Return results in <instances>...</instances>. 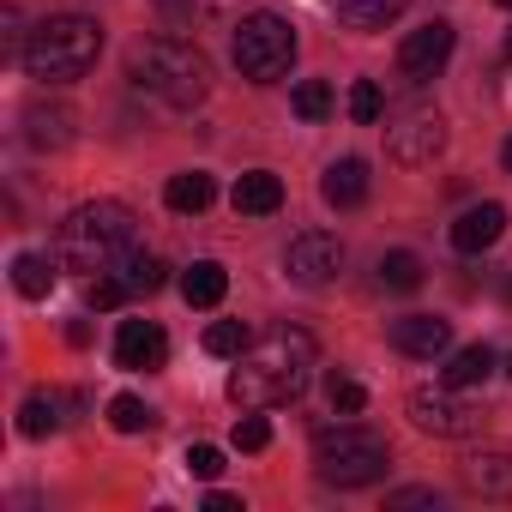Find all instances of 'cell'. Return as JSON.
Wrapping results in <instances>:
<instances>
[{
    "instance_id": "obj_26",
    "label": "cell",
    "mask_w": 512,
    "mask_h": 512,
    "mask_svg": "<svg viewBox=\"0 0 512 512\" xmlns=\"http://www.w3.org/2000/svg\"><path fill=\"white\" fill-rule=\"evenodd\" d=\"M109 422H115V434H145V428L157 422V410H151L145 398L121 392V398H109Z\"/></svg>"
},
{
    "instance_id": "obj_18",
    "label": "cell",
    "mask_w": 512,
    "mask_h": 512,
    "mask_svg": "<svg viewBox=\"0 0 512 512\" xmlns=\"http://www.w3.org/2000/svg\"><path fill=\"white\" fill-rule=\"evenodd\" d=\"M181 296H187V308H217V302L229 296V272H223L217 260H193V266L181 272Z\"/></svg>"
},
{
    "instance_id": "obj_19",
    "label": "cell",
    "mask_w": 512,
    "mask_h": 512,
    "mask_svg": "<svg viewBox=\"0 0 512 512\" xmlns=\"http://www.w3.org/2000/svg\"><path fill=\"white\" fill-rule=\"evenodd\" d=\"M55 272H61L55 253H19V260H13V290H19L25 302H43V296L55 290Z\"/></svg>"
},
{
    "instance_id": "obj_38",
    "label": "cell",
    "mask_w": 512,
    "mask_h": 512,
    "mask_svg": "<svg viewBox=\"0 0 512 512\" xmlns=\"http://www.w3.org/2000/svg\"><path fill=\"white\" fill-rule=\"evenodd\" d=\"M500 163H506V175H512V139H506V145H500Z\"/></svg>"
},
{
    "instance_id": "obj_1",
    "label": "cell",
    "mask_w": 512,
    "mask_h": 512,
    "mask_svg": "<svg viewBox=\"0 0 512 512\" xmlns=\"http://www.w3.org/2000/svg\"><path fill=\"white\" fill-rule=\"evenodd\" d=\"M314 338L302 326H278L266 332L260 344H247L235 356V374H229V398L241 410H278V404H296L314 380Z\"/></svg>"
},
{
    "instance_id": "obj_28",
    "label": "cell",
    "mask_w": 512,
    "mask_h": 512,
    "mask_svg": "<svg viewBox=\"0 0 512 512\" xmlns=\"http://www.w3.org/2000/svg\"><path fill=\"white\" fill-rule=\"evenodd\" d=\"M380 115H386L380 85H374V79H356V85H350V121H356V127H368V121H380Z\"/></svg>"
},
{
    "instance_id": "obj_9",
    "label": "cell",
    "mask_w": 512,
    "mask_h": 512,
    "mask_svg": "<svg viewBox=\"0 0 512 512\" xmlns=\"http://www.w3.org/2000/svg\"><path fill=\"white\" fill-rule=\"evenodd\" d=\"M410 422L422 428V434H440V440H464V434H476L482 428V410H470V404H458L452 398V386L446 392H410Z\"/></svg>"
},
{
    "instance_id": "obj_8",
    "label": "cell",
    "mask_w": 512,
    "mask_h": 512,
    "mask_svg": "<svg viewBox=\"0 0 512 512\" xmlns=\"http://www.w3.org/2000/svg\"><path fill=\"white\" fill-rule=\"evenodd\" d=\"M440 151H446V121H440L434 109H416V115H404L398 127H386V157L404 163V169H422V163H434Z\"/></svg>"
},
{
    "instance_id": "obj_11",
    "label": "cell",
    "mask_w": 512,
    "mask_h": 512,
    "mask_svg": "<svg viewBox=\"0 0 512 512\" xmlns=\"http://www.w3.org/2000/svg\"><path fill=\"white\" fill-rule=\"evenodd\" d=\"M163 362H169L163 326H151V320H121V332H115V368H127V374H157Z\"/></svg>"
},
{
    "instance_id": "obj_40",
    "label": "cell",
    "mask_w": 512,
    "mask_h": 512,
    "mask_svg": "<svg viewBox=\"0 0 512 512\" xmlns=\"http://www.w3.org/2000/svg\"><path fill=\"white\" fill-rule=\"evenodd\" d=\"M500 7H506V13H512V0H500Z\"/></svg>"
},
{
    "instance_id": "obj_34",
    "label": "cell",
    "mask_w": 512,
    "mask_h": 512,
    "mask_svg": "<svg viewBox=\"0 0 512 512\" xmlns=\"http://www.w3.org/2000/svg\"><path fill=\"white\" fill-rule=\"evenodd\" d=\"M392 506H398V512H410V506H440V494H434V488H398Z\"/></svg>"
},
{
    "instance_id": "obj_30",
    "label": "cell",
    "mask_w": 512,
    "mask_h": 512,
    "mask_svg": "<svg viewBox=\"0 0 512 512\" xmlns=\"http://www.w3.org/2000/svg\"><path fill=\"white\" fill-rule=\"evenodd\" d=\"M127 296H133V290H127V284H121L115 272H97V278H91V290H85V302H91L97 314H109V308H121Z\"/></svg>"
},
{
    "instance_id": "obj_5",
    "label": "cell",
    "mask_w": 512,
    "mask_h": 512,
    "mask_svg": "<svg viewBox=\"0 0 512 512\" xmlns=\"http://www.w3.org/2000/svg\"><path fill=\"white\" fill-rule=\"evenodd\" d=\"M386 464H392V452L368 428H320L314 434V476L326 488H368L386 476Z\"/></svg>"
},
{
    "instance_id": "obj_14",
    "label": "cell",
    "mask_w": 512,
    "mask_h": 512,
    "mask_svg": "<svg viewBox=\"0 0 512 512\" xmlns=\"http://www.w3.org/2000/svg\"><path fill=\"white\" fill-rule=\"evenodd\" d=\"M458 476L482 500H512V452H470L458 464Z\"/></svg>"
},
{
    "instance_id": "obj_4",
    "label": "cell",
    "mask_w": 512,
    "mask_h": 512,
    "mask_svg": "<svg viewBox=\"0 0 512 512\" xmlns=\"http://www.w3.org/2000/svg\"><path fill=\"white\" fill-rule=\"evenodd\" d=\"M133 85L151 91V97L169 103V109H193V103H205V91H211V61H205L193 43L151 37V43L133 49Z\"/></svg>"
},
{
    "instance_id": "obj_20",
    "label": "cell",
    "mask_w": 512,
    "mask_h": 512,
    "mask_svg": "<svg viewBox=\"0 0 512 512\" xmlns=\"http://www.w3.org/2000/svg\"><path fill=\"white\" fill-rule=\"evenodd\" d=\"M61 410H67V398H61V392H31V398L19 404V434H25V440H49V434L67 422Z\"/></svg>"
},
{
    "instance_id": "obj_31",
    "label": "cell",
    "mask_w": 512,
    "mask_h": 512,
    "mask_svg": "<svg viewBox=\"0 0 512 512\" xmlns=\"http://www.w3.org/2000/svg\"><path fill=\"white\" fill-rule=\"evenodd\" d=\"M235 446H241V452H266V446H272V422H266L260 410H247V416L235 422Z\"/></svg>"
},
{
    "instance_id": "obj_22",
    "label": "cell",
    "mask_w": 512,
    "mask_h": 512,
    "mask_svg": "<svg viewBox=\"0 0 512 512\" xmlns=\"http://www.w3.org/2000/svg\"><path fill=\"white\" fill-rule=\"evenodd\" d=\"M488 374H494V350H488V344H464V350L446 362V386H452V392H470V386H482Z\"/></svg>"
},
{
    "instance_id": "obj_2",
    "label": "cell",
    "mask_w": 512,
    "mask_h": 512,
    "mask_svg": "<svg viewBox=\"0 0 512 512\" xmlns=\"http://www.w3.org/2000/svg\"><path fill=\"white\" fill-rule=\"evenodd\" d=\"M133 235H139V217L121 199H91L67 211V223L55 229V260L61 272H109L133 247Z\"/></svg>"
},
{
    "instance_id": "obj_10",
    "label": "cell",
    "mask_w": 512,
    "mask_h": 512,
    "mask_svg": "<svg viewBox=\"0 0 512 512\" xmlns=\"http://www.w3.org/2000/svg\"><path fill=\"white\" fill-rule=\"evenodd\" d=\"M452 43H458V37H452V25H446V19H428L422 31H410V37L398 43V73H404V79H416V85H422V79H434V73L452 61Z\"/></svg>"
},
{
    "instance_id": "obj_33",
    "label": "cell",
    "mask_w": 512,
    "mask_h": 512,
    "mask_svg": "<svg viewBox=\"0 0 512 512\" xmlns=\"http://www.w3.org/2000/svg\"><path fill=\"white\" fill-rule=\"evenodd\" d=\"M187 470H193L199 482H217V476H223V452H217V446H187Z\"/></svg>"
},
{
    "instance_id": "obj_21",
    "label": "cell",
    "mask_w": 512,
    "mask_h": 512,
    "mask_svg": "<svg viewBox=\"0 0 512 512\" xmlns=\"http://www.w3.org/2000/svg\"><path fill=\"white\" fill-rule=\"evenodd\" d=\"M163 199H169V211H205L211 199H217V187H211V175H199V169H181V175H169V187H163Z\"/></svg>"
},
{
    "instance_id": "obj_7",
    "label": "cell",
    "mask_w": 512,
    "mask_h": 512,
    "mask_svg": "<svg viewBox=\"0 0 512 512\" xmlns=\"http://www.w3.org/2000/svg\"><path fill=\"white\" fill-rule=\"evenodd\" d=\"M338 266H344V241H338V235H326V229H302V235L284 247V278H290V284H302V290L332 284V278H338Z\"/></svg>"
},
{
    "instance_id": "obj_13",
    "label": "cell",
    "mask_w": 512,
    "mask_h": 512,
    "mask_svg": "<svg viewBox=\"0 0 512 512\" xmlns=\"http://www.w3.org/2000/svg\"><path fill=\"white\" fill-rule=\"evenodd\" d=\"M500 235H506V205H494V199L470 205V211L452 223V247H458V253H488Z\"/></svg>"
},
{
    "instance_id": "obj_24",
    "label": "cell",
    "mask_w": 512,
    "mask_h": 512,
    "mask_svg": "<svg viewBox=\"0 0 512 512\" xmlns=\"http://www.w3.org/2000/svg\"><path fill=\"white\" fill-rule=\"evenodd\" d=\"M25 121H31L25 139H31L37 151H61V145H73V115H67V109H31Z\"/></svg>"
},
{
    "instance_id": "obj_23",
    "label": "cell",
    "mask_w": 512,
    "mask_h": 512,
    "mask_svg": "<svg viewBox=\"0 0 512 512\" xmlns=\"http://www.w3.org/2000/svg\"><path fill=\"white\" fill-rule=\"evenodd\" d=\"M398 13H404V0H344V7H338V25H344V31H386Z\"/></svg>"
},
{
    "instance_id": "obj_27",
    "label": "cell",
    "mask_w": 512,
    "mask_h": 512,
    "mask_svg": "<svg viewBox=\"0 0 512 512\" xmlns=\"http://www.w3.org/2000/svg\"><path fill=\"white\" fill-rule=\"evenodd\" d=\"M290 103H296L302 121H326V115H332V85H326V79H302Z\"/></svg>"
},
{
    "instance_id": "obj_29",
    "label": "cell",
    "mask_w": 512,
    "mask_h": 512,
    "mask_svg": "<svg viewBox=\"0 0 512 512\" xmlns=\"http://www.w3.org/2000/svg\"><path fill=\"white\" fill-rule=\"evenodd\" d=\"M205 350H211V356H241V350H247V326H241V320L205 326Z\"/></svg>"
},
{
    "instance_id": "obj_32",
    "label": "cell",
    "mask_w": 512,
    "mask_h": 512,
    "mask_svg": "<svg viewBox=\"0 0 512 512\" xmlns=\"http://www.w3.org/2000/svg\"><path fill=\"white\" fill-rule=\"evenodd\" d=\"M362 404H368V386L350 380V374H332V410H338V416H356Z\"/></svg>"
},
{
    "instance_id": "obj_36",
    "label": "cell",
    "mask_w": 512,
    "mask_h": 512,
    "mask_svg": "<svg viewBox=\"0 0 512 512\" xmlns=\"http://www.w3.org/2000/svg\"><path fill=\"white\" fill-rule=\"evenodd\" d=\"M205 512H241V500L223 494V488H211V494H205Z\"/></svg>"
},
{
    "instance_id": "obj_6",
    "label": "cell",
    "mask_w": 512,
    "mask_h": 512,
    "mask_svg": "<svg viewBox=\"0 0 512 512\" xmlns=\"http://www.w3.org/2000/svg\"><path fill=\"white\" fill-rule=\"evenodd\" d=\"M290 61H296V25L290 19H278V13L241 19V31H235V67H241V79L278 85L290 73Z\"/></svg>"
},
{
    "instance_id": "obj_15",
    "label": "cell",
    "mask_w": 512,
    "mask_h": 512,
    "mask_svg": "<svg viewBox=\"0 0 512 512\" xmlns=\"http://www.w3.org/2000/svg\"><path fill=\"white\" fill-rule=\"evenodd\" d=\"M229 199H235V211H241V217H272V211L284 205V181H278L272 169H247V175L235 181V193H229Z\"/></svg>"
},
{
    "instance_id": "obj_39",
    "label": "cell",
    "mask_w": 512,
    "mask_h": 512,
    "mask_svg": "<svg viewBox=\"0 0 512 512\" xmlns=\"http://www.w3.org/2000/svg\"><path fill=\"white\" fill-rule=\"evenodd\" d=\"M506 61H512V37H506Z\"/></svg>"
},
{
    "instance_id": "obj_35",
    "label": "cell",
    "mask_w": 512,
    "mask_h": 512,
    "mask_svg": "<svg viewBox=\"0 0 512 512\" xmlns=\"http://www.w3.org/2000/svg\"><path fill=\"white\" fill-rule=\"evenodd\" d=\"M151 7H157V13H163V19H187V13H193V7H199V0H151Z\"/></svg>"
},
{
    "instance_id": "obj_41",
    "label": "cell",
    "mask_w": 512,
    "mask_h": 512,
    "mask_svg": "<svg viewBox=\"0 0 512 512\" xmlns=\"http://www.w3.org/2000/svg\"><path fill=\"white\" fill-rule=\"evenodd\" d=\"M506 374H512V362H506Z\"/></svg>"
},
{
    "instance_id": "obj_17",
    "label": "cell",
    "mask_w": 512,
    "mask_h": 512,
    "mask_svg": "<svg viewBox=\"0 0 512 512\" xmlns=\"http://www.w3.org/2000/svg\"><path fill=\"white\" fill-rule=\"evenodd\" d=\"M109 272H115V278H121L133 296H157V290L169 284V266L157 260V253H145V247H127V253H121V260H115Z\"/></svg>"
},
{
    "instance_id": "obj_3",
    "label": "cell",
    "mask_w": 512,
    "mask_h": 512,
    "mask_svg": "<svg viewBox=\"0 0 512 512\" xmlns=\"http://www.w3.org/2000/svg\"><path fill=\"white\" fill-rule=\"evenodd\" d=\"M97 55H103V25L85 19V13H55L25 37L19 61L37 85H73L97 67Z\"/></svg>"
},
{
    "instance_id": "obj_12",
    "label": "cell",
    "mask_w": 512,
    "mask_h": 512,
    "mask_svg": "<svg viewBox=\"0 0 512 512\" xmlns=\"http://www.w3.org/2000/svg\"><path fill=\"white\" fill-rule=\"evenodd\" d=\"M392 350H404L416 362H434V356L452 350V320H440V314H404V320H392Z\"/></svg>"
},
{
    "instance_id": "obj_37",
    "label": "cell",
    "mask_w": 512,
    "mask_h": 512,
    "mask_svg": "<svg viewBox=\"0 0 512 512\" xmlns=\"http://www.w3.org/2000/svg\"><path fill=\"white\" fill-rule=\"evenodd\" d=\"M67 344H79V350H85V344H91V326H85V320H73V326H67Z\"/></svg>"
},
{
    "instance_id": "obj_16",
    "label": "cell",
    "mask_w": 512,
    "mask_h": 512,
    "mask_svg": "<svg viewBox=\"0 0 512 512\" xmlns=\"http://www.w3.org/2000/svg\"><path fill=\"white\" fill-rule=\"evenodd\" d=\"M320 199L338 205V211L362 205V199H368V163H362V157H338V163L326 169V181H320Z\"/></svg>"
},
{
    "instance_id": "obj_25",
    "label": "cell",
    "mask_w": 512,
    "mask_h": 512,
    "mask_svg": "<svg viewBox=\"0 0 512 512\" xmlns=\"http://www.w3.org/2000/svg\"><path fill=\"white\" fill-rule=\"evenodd\" d=\"M380 290H392V296H410V290H422V260L410 247H392L386 260H380Z\"/></svg>"
}]
</instances>
